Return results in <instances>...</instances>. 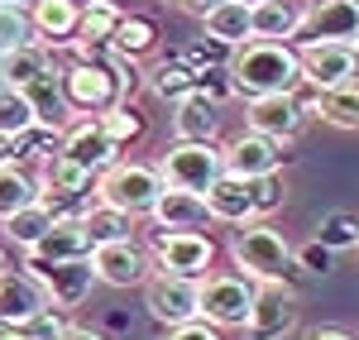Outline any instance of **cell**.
<instances>
[{
    "mask_svg": "<svg viewBox=\"0 0 359 340\" xmlns=\"http://www.w3.org/2000/svg\"><path fill=\"white\" fill-rule=\"evenodd\" d=\"M230 91L240 96H273V91H297L302 86V62L292 43H269V39H249L240 48H230Z\"/></svg>",
    "mask_w": 359,
    "mask_h": 340,
    "instance_id": "6da1fadb",
    "label": "cell"
},
{
    "mask_svg": "<svg viewBox=\"0 0 359 340\" xmlns=\"http://www.w3.org/2000/svg\"><path fill=\"white\" fill-rule=\"evenodd\" d=\"M230 259H235V268L254 278V283H292V273H297V259H292V245L278 235L269 221H245V226H235L230 235Z\"/></svg>",
    "mask_w": 359,
    "mask_h": 340,
    "instance_id": "7a4b0ae2",
    "label": "cell"
},
{
    "mask_svg": "<svg viewBox=\"0 0 359 340\" xmlns=\"http://www.w3.org/2000/svg\"><path fill=\"white\" fill-rule=\"evenodd\" d=\"M158 197H163V177H158V168H149V163L115 158L106 172H96V201H106V206L135 216V221H149V211H154Z\"/></svg>",
    "mask_w": 359,
    "mask_h": 340,
    "instance_id": "3957f363",
    "label": "cell"
},
{
    "mask_svg": "<svg viewBox=\"0 0 359 340\" xmlns=\"http://www.w3.org/2000/svg\"><path fill=\"white\" fill-rule=\"evenodd\" d=\"M254 287L259 283L245 278V273H206V278H196L201 321H211L216 331H240L249 307H254Z\"/></svg>",
    "mask_w": 359,
    "mask_h": 340,
    "instance_id": "277c9868",
    "label": "cell"
},
{
    "mask_svg": "<svg viewBox=\"0 0 359 340\" xmlns=\"http://www.w3.org/2000/svg\"><path fill=\"white\" fill-rule=\"evenodd\" d=\"M225 172V154L221 144H192V140H172L163 158H158V177L163 187H177V192H206L216 177Z\"/></svg>",
    "mask_w": 359,
    "mask_h": 340,
    "instance_id": "5b68a950",
    "label": "cell"
},
{
    "mask_svg": "<svg viewBox=\"0 0 359 340\" xmlns=\"http://www.w3.org/2000/svg\"><path fill=\"white\" fill-rule=\"evenodd\" d=\"M149 264H154V273L206 278L216 264V245L201 230H154L149 235Z\"/></svg>",
    "mask_w": 359,
    "mask_h": 340,
    "instance_id": "8992f818",
    "label": "cell"
},
{
    "mask_svg": "<svg viewBox=\"0 0 359 340\" xmlns=\"http://www.w3.org/2000/svg\"><path fill=\"white\" fill-rule=\"evenodd\" d=\"M29 278L43 287V297H48V307L53 312H77L86 297H91V287H96V268H91V259H67V264H25Z\"/></svg>",
    "mask_w": 359,
    "mask_h": 340,
    "instance_id": "52a82bcc",
    "label": "cell"
},
{
    "mask_svg": "<svg viewBox=\"0 0 359 340\" xmlns=\"http://www.w3.org/2000/svg\"><path fill=\"white\" fill-rule=\"evenodd\" d=\"M292 48H297V62H302V82L316 86V91H335V86H350L359 77V48L355 43H316V39H302Z\"/></svg>",
    "mask_w": 359,
    "mask_h": 340,
    "instance_id": "ba28073f",
    "label": "cell"
},
{
    "mask_svg": "<svg viewBox=\"0 0 359 340\" xmlns=\"http://www.w3.org/2000/svg\"><path fill=\"white\" fill-rule=\"evenodd\" d=\"M245 340H283L297 331V292L283 283H259L254 287V307L245 316Z\"/></svg>",
    "mask_w": 359,
    "mask_h": 340,
    "instance_id": "9c48e42d",
    "label": "cell"
},
{
    "mask_svg": "<svg viewBox=\"0 0 359 340\" xmlns=\"http://www.w3.org/2000/svg\"><path fill=\"white\" fill-rule=\"evenodd\" d=\"M62 96H67V111L101 115L120 101V82L106 62H72L62 67Z\"/></svg>",
    "mask_w": 359,
    "mask_h": 340,
    "instance_id": "30bf717a",
    "label": "cell"
},
{
    "mask_svg": "<svg viewBox=\"0 0 359 340\" xmlns=\"http://www.w3.org/2000/svg\"><path fill=\"white\" fill-rule=\"evenodd\" d=\"M144 307L158 326H182V321H196L201 307H196V278H182V273H149L144 278Z\"/></svg>",
    "mask_w": 359,
    "mask_h": 340,
    "instance_id": "8fae6325",
    "label": "cell"
},
{
    "mask_svg": "<svg viewBox=\"0 0 359 340\" xmlns=\"http://www.w3.org/2000/svg\"><path fill=\"white\" fill-rule=\"evenodd\" d=\"M86 192H96V172H86L82 163H72L62 149L43 154V163H39V197L48 201L57 216H72L67 206L82 201Z\"/></svg>",
    "mask_w": 359,
    "mask_h": 340,
    "instance_id": "7c38bea8",
    "label": "cell"
},
{
    "mask_svg": "<svg viewBox=\"0 0 359 340\" xmlns=\"http://www.w3.org/2000/svg\"><path fill=\"white\" fill-rule=\"evenodd\" d=\"M306 125V111L297 106L292 91H273V96H249L245 101V130L269 135L278 144H292Z\"/></svg>",
    "mask_w": 359,
    "mask_h": 340,
    "instance_id": "4fadbf2b",
    "label": "cell"
},
{
    "mask_svg": "<svg viewBox=\"0 0 359 340\" xmlns=\"http://www.w3.org/2000/svg\"><path fill=\"white\" fill-rule=\"evenodd\" d=\"M57 149H62L72 163H82L86 172H106L115 158H120V144L106 135L101 115H82V120L62 125V135H57Z\"/></svg>",
    "mask_w": 359,
    "mask_h": 340,
    "instance_id": "5bb4252c",
    "label": "cell"
},
{
    "mask_svg": "<svg viewBox=\"0 0 359 340\" xmlns=\"http://www.w3.org/2000/svg\"><path fill=\"white\" fill-rule=\"evenodd\" d=\"M91 268H96V283H106V287H144V278L154 273L149 250H139L135 240L96 245L91 250Z\"/></svg>",
    "mask_w": 359,
    "mask_h": 340,
    "instance_id": "9a60e30c",
    "label": "cell"
},
{
    "mask_svg": "<svg viewBox=\"0 0 359 340\" xmlns=\"http://www.w3.org/2000/svg\"><path fill=\"white\" fill-rule=\"evenodd\" d=\"M302 39H316V43H355L359 39V0H306Z\"/></svg>",
    "mask_w": 359,
    "mask_h": 340,
    "instance_id": "2e32d148",
    "label": "cell"
},
{
    "mask_svg": "<svg viewBox=\"0 0 359 340\" xmlns=\"http://www.w3.org/2000/svg\"><path fill=\"white\" fill-rule=\"evenodd\" d=\"M221 154H225V172L245 177V182H254V177H269V172L283 168V144L269 140V135H254V130L235 135L230 144H221Z\"/></svg>",
    "mask_w": 359,
    "mask_h": 340,
    "instance_id": "e0dca14e",
    "label": "cell"
},
{
    "mask_svg": "<svg viewBox=\"0 0 359 340\" xmlns=\"http://www.w3.org/2000/svg\"><path fill=\"white\" fill-rule=\"evenodd\" d=\"M91 250H96V240L82 226V216H57L43 230V240L29 250V259L34 264H67V259H91Z\"/></svg>",
    "mask_w": 359,
    "mask_h": 340,
    "instance_id": "ac0fdd59",
    "label": "cell"
},
{
    "mask_svg": "<svg viewBox=\"0 0 359 340\" xmlns=\"http://www.w3.org/2000/svg\"><path fill=\"white\" fill-rule=\"evenodd\" d=\"M249 20H254V39L292 43V39H302L306 0H259V5H249Z\"/></svg>",
    "mask_w": 359,
    "mask_h": 340,
    "instance_id": "d6986e66",
    "label": "cell"
},
{
    "mask_svg": "<svg viewBox=\"0 0 359 340\" xmlns=\"http://www.w3.org/2000/svg\"><path fill=\"white\" fill-rule=\"evenodd\" d=\"M48 307V297H43V287L25 273H10V268H0V321H15V326H25L34 316Z\"/></svg>",
    "mask_w": 359,
    "mask_h": 340,
    "instance_id": "ffe728a7",
    "label": "cell"
},
{
    "mask_svg": "<svg viewBox=\"0 0 359 340\" xmlns=\"http://www.w3.org/2000/svg\"><path fill=\"white\" fill-rule=\"evenodd\" d=\"M206 211H211V221H221V226H245L254 221V201H249V182L245 177H235V172H221L206 192Z\"/></svg>",
    "mask_w": 359,
    "mask_h": 340,
    "instance_id": "44dd1931",
    "label": "cell"
},
{
    "mask_svg": "<svg viewBox=\"0 0 359 340\" xmlns=\"http://www.w3.org/2000/svg\"><path fill=\"white\" fill-rule=\"evenodd\" d=\"M149 221H154V230H201L206 221H211V211H206V197L163 187V197L154 201Z\"/></svg>",
    "mask_w": 359,
    "mask_h": 340,
    "instance_id": "7402d4cb",
    "label": "cell"
},
{
    "mask_svg": "<svg viewBox=\"0 0 359 340\" xmlns=\"http://www.w3.org/2000/svg\"><path fill=\"white\" fill-rule=\"evenodd\" d=\"M29 25H34V39H43V43L77 39L82 5H77V0H34V5H29Z\"/></svg>",
    "mask_w": 359,
    "mask_h": 340,
    "instance_id": "603a6c76",
    "label": "cell"
},
{
    "mask_svg": "<svg viewBox=\"0 0 359 340\" xmlns=\"http://www.w3.org/2000/svg\"><path fill=\"white\" fill-rule=\"evenodd\" d=\"M221 135V115H216V101L211 96H187L177 101V115H172V140H192V144H216Z\"/></svg>",
    "mask_w": 359,
    "mask_h": 340,
    "instance_id": "cb8c5ba5",
    "label": "cell"
},
{
    "mask_svg": "<svg viewBox=\"0 0 359 340\" xmlns=\"http://www.w3.org/2000/svg\"><path fill=\"white\" fill-rule=\"evenodd\" d=\"M201 25H206V39H216L221 48H240V43L254 39V20H249L245 0H221V5H211V10L201 15Z\"/></svg>",
    "mask_w": 359,
    "mask_h": 340,
    "instance_id": "d4e9b609",
    "label": "cell"
},
{
    "mask_svg": "<svg viewBox=\"0 0 359 340\" xmlns=\"http://www.w3.org/2000/svg\"><path fill=\"white\" fill-rule=\"evenodd\" d=\"M25 91V101L34 106V120L43 125V130H62L67 125V96H62V72H43V77H34Z\"/></svg>",
    "mask_w": 359,
    "mask_h": 340,
    "instance_id": "484cf974",
    "label": "cell"
},
{
    "mask_svg": "<svg viewBox=\"0 0 359 340\" xmlns=\"http://www.w3.org/2000/svg\"><path fill=\"white\" fill-rule=\"evenodd\" d=\"M53 221H57V211H53V206H48L43 197H39V201H29L25 211L5 216V221H0V230H5V240H10L15 250H25V254H29V250L43 240V230L53 226Z\"/></svg>",
    "mask_w": 359,
    "mask_h": 340,
    "instance_id": "4316f807",
    "label": "cell"
},
{
    "mask_svg": "<svg viewBox=\"0 0 359 340\" xmlns=\"http://www.w3.org/2000/svg\"><path fill=\"white\" fill-rule=\"evenodd\" d=\"M43 72H53V53L43 43H25V48L0 57V77H5V86H15V91L29 86L34 77H43Z\"/></svg>",
    "mask_w": 359,
    "mask_h": 340,
    "instance_id": "83f0119b",
    "label": "cell"
},
{
    "mask_svg": "<svg viewBox=\"0 0 359 340\" xmlns=\"http://www.w3.org/2000/svg\"><path fill=\"white\" fill-rule=\"evenodd\" d=\"M311 115L326 120V125H335V130H359V82L335 86V91H316Z\"/></svg>",
    "mask_w": 359,
    "mask_h": 340,
    "instance_id": "f1b7e54d",
    "label": "cell"
},
{
    "mask_svg": "<svg viewBox=\"0 0 359 340\" xmlns=\"http://www.w3.org/2000/svg\"><path fill=\"white\" fill-rule=\"evenodd\" d=\"M149 86H154V96L158 101H187V96H196L201 91V72H192L187 62H158L154 72H149Z\"/></svg>",
    "mask_w": 359,
    "mask_h": 340,
    "instance_id": "f546056e",
    "label": "cell"
},
{
    "mask_svg": "<svg viewBox=\"0 0 359 340\" xmlns=\"http://www.w3.org/2000/svg\"><path fill=\"white\" fill-rule=\"evenodd\" d=\"M34 130H39V120H34V106L25 101V91L0 82V140L20 144L25 135H34Z\"/></svg>",
    "mask_w": 359,
    "mask_h": 340,
    "instance_id": "4dcf8cb0",
    "label": "cell"
},
{
    "mask_svg": "<svg viewBox=\"0 0 359 340\" xmlns=\"http://www.w3.org/2000/svg\"><path fill=\"white\" fill-rule=\"evenodd\" d=\"M82 226L91 230L96 245H111V240H130V235H135V216H125V211H115L106 201H96V206L82 211Z\"/></svg>",
    "mask_w": 359,
    "mask_h": 340,
    "instance_id": "1f68e13d",
    "label": "cell"
},
{
    "mask_svg": "<svg viewBox=\"0 0 359 340\" xmlns=\"http://www.w3.org/2000/svg\"><path fill=\"white\" fill-rule=\"evenodd\" d=\"M29 201H39V177H29L15 163H0V221L15 216V211H25Z\"/></svg>",
    "mask_w": 359,
    "mask_h": 340,
    "instance_id": "d6a6232c",
    "label": "cell"
},
{
    "mask_svg": "<svg viewBox=\"0 0 359 340\" xmlns=\"http://www.w3.org/2000/svg\"><path fill=\"white\" fill-rule=\"evenodd\" d=\"M115 25H120V5L115 0H86L82 5V25L72 43H111Z\"/></svg>",
    "mask_w": 359,
    "mask_h": 340,
    "instance_id": "836d02e7",
    "label": "cell"
},
{
    "mask_svg": "<svg viewBox=\"0 0 359 340\" xmlns=\"http://www.w3.org/2000/svg\"><path fill=\"white\" fill-rule=\"evenodd\" d=\"M154 39H158V29H154V20H144V15H120V25H115L111 34V48L125 57H139L154 48Z\"/></svg>",
    "mask_w": 359,
    "mask_h": 340,
    "instance_id": "e575fe53",
    "label": "cell"
},
{
    "mask_svg": "<svg viewBox=\"0 0 359 340\" xmlns=\"http://www.w3.org/2000/svg\"><path fill=\"white\" fill-rule=\"evenodd\" d=\"M316 240L326 245V250H359V216L355 211H326L321 216V226H316Z\"/></svg>",
    "mask_w": 359,
    "mask_h": 340,
    "instance_id": "d590c367",
    "label": "cell"
},
{
    "mask_svg": "<svg viewBox=\"0 0 359 340\" xmlns=\"http://www.w3.org/2000/svg\"><path fill=\"white\" fill-rule=\"evenodd\" d=\"M25 43H39L34 25H29V10L25 5H0V57L25 48Z\"/></svg>",
    "mask_w": 359,
    "mask_h": 340,
    "instance_id": "8d00e7d4",
    "label": "cell"
},
{
    "mask_svg": "<svg viewBox=\"0 0 359 340\" xmlns=\"http://www.w3.org/2000/svg\"><path fill=\"white\" fill-rule=\"evenodd\" d=\"M101 125H106V135H111L120 149L135 144L139 135H144V120H139V111L130 106V101H115L111 111H101Z\"/></svg>",
    "mask_w": 359,
    "mask_h": 340,
    "instance_id": "74e56055",
    "label": "cell"
},
{
    "mask_svg": "<svg viewBox=\"0 0 359 340\" xmlns=\"http://www.w3.org/2000/svg\"><path fill=\"white\" fill-rule=\"evenodd\" d=\"M249 201H254V221H269L273 211H283V201H287V192H283V177H278V172H269V177H254V182H249Z\"/></svg>",
    "mask_w": 359,
    "mask_h": 340,
    "instance_id": "f35d334b",
    "label": "cell"
},
{
    "mask_svg": "<svg viewBox=\"0 0 359 340\" xmlns=\"http://www.w3.org/2000/svg\"><path fill=\"white\" fill-rule=\"evenodd\" d=\"M292 259H297V268L311 273V278H326V273L335 268V250H326L321 240H306L302 250H292Z\"/></svg>",
    "mask_w": 359,
    "mask_h": 340,
    "instance_id": "ab89813d",
    "label": "cell"
},
{
    "mask_svg": "<svg viewBox=\"0 0 359 340\" xmlns=\"http://www.w3.org/2000/svg\"><path fill=\"white\" fill-rule=\"evenodd\" d=\"M62 326H67V321H62L53 307H43V312L34 316V321H25L29 340H57V336H62Z\"/></svg>",
    "mask_w": 359,
    "mask_h": 340,
    "instance_id": "60d3db41",
    "label": "cell"
},
{
    "mask_svg": "<svg viewBox=\"0 0 359 340\" xmlns=\"http://www.w3.org/2000/svg\"><path fill=\"white\" fill-rule=\"evenodd\" d=\"M163 340H221V331L211 326V321H182V326H168L163 331Z\"/></svg>",
    "mask_w": 359,
    "mask_h": 340,
    "instance_id": "b9f144b4",
    "label": "cell"
},
{
    "mask_svg": "<svg viewBox=\"0 0 359 340\" xmlns=\"http://www.w3.org/2000/svg\"><path fill=\"white\" fill-rule=\"evenodd\" d=\"M302 340H359L355 331H345V326H306Z\"/></svg>",
    "mask_w": 359,
    "mask_h": 340,
    "instance_id": "7bdbcfd3",
    "label": "cell"
},
{
    "mask_svg": "<svg viewBox=\"0 0 359 340\" xmlns=\"http://www.w3.org/2000/svg\"><path fill=\"white\" fill-rule=\"evenodd\" d=\"M57 340H106V336H101V331H91V326H72V321H67Z\"/></svg>",
    "mask_w": 359,
    "mask_h": 340,
    "instance_id": "ee69618b",
    "label": "cell"
},
{
    "mask_svg": "<svg viewBox=\"0 0 359 340\" xmlns=\"http://www.w3.org/2000/svg\"><path fill=\"white\" fill-rule=\"evenodd\" d=\"M177 10H192V15H206L211 5H221V0H172Z\"/></svg>",
    "mask_w": 359,
    "mask_h": 340,
    "instance_id": "f6af8a7d",
    "label": "cell"
},
{
    "mask_svg": "<svg viewBox=\"0 0 359 340\" xmlns=\"http://www.w3.org/2000/svg\"><path fill=\"white\" fill-rule=\"evenodd\" d=\"M0 340H29V331L15 326V321H0Z\"/></svg>",
    "mask_w": 359,
    "mask_h": 340,
    "instance_id": "bcb514c9",
    "label": "cell"
},
{
    "mask_svg": "<svg viewBox=\"0 0 359 340\" xmlns=\"http://www.w3.org/2000/svg\"><path fill=\"white\" fill-rule=\"evenodd\" d=\"M0 163H10V144L0 140Z\"/></svg>",
    "mask_w": 359,
    "mask_h": 340,
    "instance_id": "7dc6e473",
    "label": "cell"
},
{
    "mask_svg": "<svg viewBox=\"0 0 359 340\" xmlns=\"http://www.w3.org/2000/svg\"><path fill=\"white\" fill-rule=\"evenodd\" d=\"M0 5H34V0H0Z\"/></svg>",
    "mask_w": 359,
    "mask_h": 340,
    "instance_id": "c3c4849f",
    "label": "cell"
},
{
    "mask_svg": "<svg viewBox=\"0 0 359 340\" xmlns=\"http://www.w3.org/2000/svg\"><path fill=\"white\" fill-rule=\"evenodd\" d=\"M0 268H5V250H0Z\"/></svg>",
    "mask_w": 359,
    "mask_h": 340,
    "instance_id": "681fc988",
    "label": "cell"
},
{
    "mask_svg": "<svg viewBox=\"0 0 359 340\" xmlns=\"http://www.w3.org/2000/svg\"><path fill=\"white\" fill-rule=\"evenodd\" d=\"M245 5H259V0H245Z\"/></svg>",
    "mask_w": 359,
    "mask_h": 340,
    "instance_id": "f907efd6",
    "label": "cell"
},
{
    "mask_svg": "<svg viewBox=\"0 0 359 340\" xmlns=\"http://www.w3.org/2000/svg\"><path fill=\"white\" fill-rule=\"evenodd\" d=\"M355 48H359V39H355Z\"/></svg>",
    "mask_w": 359,
    "mask_h": 340,
    "instance_id": "816d5d0a",
    "label": "cell"
}]
</instances>
